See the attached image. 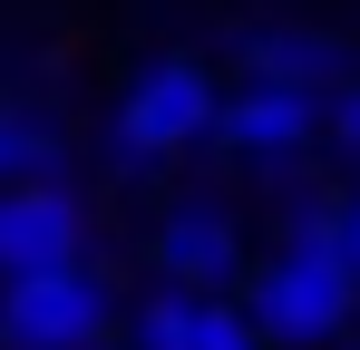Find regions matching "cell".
Instances as JSON below:
<instances>
[{
    "mask_svg": "<svg viewBox=\"0 0 360 350\" xmlns=\"http://www.w3.org/2000/svg\"><path fill=\"white\" fill-rule=\"evenodd\" d=\"M360 311V273L341 243H283L263 273H253V321L273 331V350H321L341 341Z\"/></svg>",
    "mask_w": 360,
    "mask_h": 350,
    "instance_id": "1",
    "label": "cell"
},
{
    "mask_svg": "<svg viewBox=\"0 0 360 350\" xmlns=\"http://www.w3.org/2000/svg\"><path fill=\"white\" fill-rule=\"evenodd\" d=\"M108 321H117V292H108V273L88 253L0 273V341L10 350H88Z\"/></svg>",
    "mask_w": 360,
    "mask_h": 350,
    "instance_id": "2",
    "label": "cell"
},
{
    "mask_svg": "<svg viewBox=\"0 0 360 350\" xmlns=\"http://www.w3.org/2000/svg\"><path fill=\"white\" fill-rule=\"evenodd\" d=\"M214 78L195 68V58H156V68H136L117 98V156L127 166H156V156H185V146H205L214 136Z\"/></svg>",
    "mask_w": 360,
    "mask_h": 350,
    "instance_id": "3",
    "label": "cell"
},
{
    "mask_svg": "<svg viewBox=\"0 0 360 350\" xmlns=\"http://www.w3.org/2000/svg\"><path fill=\"white\" fill-rule=\"evenodd\" d=\"M311 127H321V98L311 88H283V78H243L224 117H214V146L243 156V166H292L302 146H311Z\"/></svg>",
    "mask_w": 360,
    "mask_h": 350,
    "instance_id": "4",
    "label": "cell"
},
{
    "mask_svg": "<svg viewBox=\"0 0 360 350\" xmlns=\"http://www.w3.org/2000/svg\"><path fill=\"white\" fill-rule=\"evenodd\" d=\"M78 243H88V214H78V195H68V185H49V175L0 185V273L68 263Z\"/></svg>",
    "mask_w": 360,
    "mask_h": 350,
    "instance_id": "5",
    "label": "cell"
},
{
    "mask_svg": "<svg viewBox=\"0 0 360 350\" xmlns=\"http://www.w3.org/2000/svg\"><path fill=\"white\" fill-rule=\"evenodd\" d=\"M234 58H243V78H283V88H311V98H331V88L351 78V39H341V30H302V20L253 30Z\"/></svg>",
    "mask_w": 360,
    "mask_h": 350,
    "instance_id": "6",
    "label": "cell"
},
{
    "mask_svg": "<svg viewBox=\"0 0 360 350\" xmlns=\"http://www.w3.org/2000/svg\"><path fill=\"white\" fill-rule=\"evenodd\" d=\"M156 273L166 283H234L243 273V224L234 214H214V205H185V214H166L156 224Z\"/></svg>",
    "mask_w": 360,
    "mask_h": 350,
    "instance_id": "7",
    "label": "cell"
},
{
    "mask_svg": "<svg viewBox=\"0 0 360 350\" xmlns=\"http://www.w3.org/2000/svg\"><path fill=\"white\" fill-rule=\"evenodd\" d=\"M195 311H205V292H195V283L146 292V302L127 311V350H195Z\"/></svg>",
    "mask_w": 360,
    "mask_h": 350,
    "instance_id": "8",
    "label": "cell"
},
{
    "mask_svg": "<svg viewBox=\"0 0 360 350\" xmlns=\"http://www.w3.org/2000/svg\"><path fill=\"white\" fill-rule=\"evenodd\" d=\"M59 166V127L30 108H0V185H20V175H49Z\"/></svg>",
    "mask_w": 360,
    "mask_h": 350,
    "instance_id": "9",
    "label": "cell"
},
{
    "mask_svg": "<svg viewBox=\"0 0 360 350\" xmlns=\"http://www.w3.org/2000/svg\"><path fill=\"white\" fill-rule=\"evenodd\" d=\"M195 350H273V331H263V321H253V302H214V292H205V311H195Z\"/></svg>",
    "mask_w": 360,
    "mask_h": 350,
    "instance_id": "10",
    "label": "cell"
},
{
    "mask_svg": "<svg viewBox=\"0 0 360 350\" xmlns=\"http://www.w3.org/2000/svg\"><path fill=\"white\" fill-rule=\"evenodd\" d=\"M341 214H351V195H292L283 205V243H341Z\"/></svg>",
    "mask_w": 360,
    "mask_h": 350,
    "instance_id": "11",
    "label": "cell"
},
{
    "mask_svg": "<svg viewBox=\"0 0 360 350\" xmlns=\"http://www.w3.org/2000/svg\"><path fill=\"white\" fill-rule=\"evenodd\" d=\"M321 136H331V156H351V166H360V68L321 98Z\"/></svg>",
    "mask_w": 360,
    "mask_h": 350,
    "instance_id": "12",
    "label": "cell"
},
{
    "mask_svg": "<svg viewBox=\"0 0 360 350\" xmlns=\"http://www.w3.org/2000/svg\"><path fill=\"white\" fill-rule=\"evenodd\" d=\"M341 253H351V273H360V195H351V214H341Z\"/></svg>",
    "mask_w": 360,
    "mask_h": 350,
    "instance_id": "13",
    "label": "cell"
},
{
    "mask_svg": "<svg viewBox=\"0 0 360 350\" xmlns=\"http://www.w3.org/2000/svg\"><path fill=\"white\" fill-rule=\"evenodd\" d=\"M88 350H98V341H88Z\"/></svg>",
    "mask_w": 360,
    "mask_h": 350,
    "instance_id": "14",
    "label": "cell"
}]
</instances>
